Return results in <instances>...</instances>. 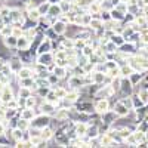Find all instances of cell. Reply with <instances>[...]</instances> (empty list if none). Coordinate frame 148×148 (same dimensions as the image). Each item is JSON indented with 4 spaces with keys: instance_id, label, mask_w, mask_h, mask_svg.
Returning a JSON list of instances; mask_svg holds the SVG:
<instances>
[{
    "instance_id": "5",
    "label": "cell",
    "mask_w": 148,
    "mask_h": 148,
    "mask_svg": "<svg viewBox=\"0 0 148 148\" xmlns=\"http://www.w3.org/2000/svg\"><path fill=\"white\" fill-rule=\"evenodd\" d=\"M16 40L18 39H15V37L14 36H6V39H5V45L8 46V47H15L16 46Z\"/></svg>"
},
{
    "instance_id": "10",
    "label": "cell",
    "mask_w": 148,
    "mask_h": 148,
    "mask_svg": "<svg viewBox=\"0 0 148 148\" xmlns=\"http://www.w3.org/2000/svg\"><path fill=\"white\" fill-rule=\"evenodd\" d=\"M49 6H51L49 3H43V5H40V6H39V9H37V10L40 12V15H42V14H46L47 9H49Z\"/></svg>"
},
{
    "instance_id": "7",
    "label": "cell",
    "mask_w": 148,
    "mask_h": 148,
    "mask_svg": "<svg viewBox=\"0 0 148 148\" xmlns=\"http://www.w3.org/2000/svg\"><path fill=\"white\" fill-rule=\"evenodd\" d=\"M53 30L56 34H62L65 31V24L64 22H56L55 25H53Z\"/></svg>"
},
{
    "instance_id": "3",
    "label": "cell",
    "mask_w": 148,
    "mask_h": 148,
    "mask_svg": "<svg viewBox=\"0 0 148 148\" xmlns=\"http://www.w3.org/2000/svg\"><path fill=\"white\" fill-rule=\"evenodd\" d=\"M61 8H59V5H51L49 6V9H47V14L51 15V16H58V15H61Z\"/></svg>"
},
{
    "instance_id": "12",
    "label": "cell",
    "mask_w": 148,
    "mask_h": 148,
    "mask_svg": "<svg viewBox=\"0 0 148 148\" xmlns=\"http://www.w3.org/2000/svg\"><path fill=\"white\" fill-rule=\"evenodd\" d=\"M42 110H43V113H52V110H53V107L51 105V104H43L42 105Z\"/></svg>"
},
{
    "instance_id": "6",
    "label": "cell",
    "mask_w": 148,
    "mask_h": 148,
    "mask_svg": "<svg viewBox=\"0 0 148 148\" xmlns=\"http://www.w3.org/2000/svg\"><path fill=\"white\" fill-rule=\"evenodd\" d=\"M28 45L30 43H28V40L25 39V37H22V39H18L16 40V46L21 49V51H25V49L28 47Z\"/></svg>"
},
{
    "instance_id": "8",
    "label": "cell",
    "mask_w": 148,
    "mask_h": 148,
    "mask_svg": "<svg viewBox=\"0 0 148 148\" xmlns=\"http://www.w3.org/2000/svg\"><path fill=\"white\" fill-rule=\"evenodd\" d=\"M18 73H19V77H21V79L31 77V70H30V68H19Z\"/></svg>"
},
{
    "instance_id": "13",
    "label": "cell",
    "mask_w": 148,
    "mask_h": 148,
    "mask_svg": "<svg viewBox=\"0 0 148 148\" xmlns=\"http://www.w3.org/2000/svg\"><path fill=\"white\" fill-rule=\"evenodd\" d=\"M42 133H43V135H42V138H46V139L52 136V132H51V130H49V129H46V130L43 129V130H42Z\"/></svg>"
},
{
    "instance_id": "1",
    "label": "cell",
    "mask_w": 148,
    "mask_h": 148,
    "mask_svg": "<svg viewBox=\"0 0 148 148\" xmlns=\"http://www.w3.org/2000/svg\"><path fill=\"white\" fill-rule=\"evenodd\" d=\"M33 125H34V127H37V129H45L46 126H49V117H45V116L37 117Z\"/></svg>"
},
{
    "instance_id": "9",
    "label": "cell",
    "mask_w": 148,
    "mask_h": 148,
    "mask_svg": "<svg viewBox=\"0 0 148 148\" xmlns=\"http://www.w3.org/2000/svg\"><path fill=\"white\" fill-rule=\"evenodd\" d=\"M53 74H55L58 79H59V77H64V76H65V70H64L62 67H56L55 71H53Z\"/></svg>"
},
{
    "instance_id": "2",
    "label": "cell",
    "mask_w": 148,
    "mask_h": 148,
    "mask_svg": "<svg viewBox=\"0 0 148 148\" xmlns=\"http://www.w3.org/2000/svg\"><path fill=\"white\" fill-rule=\"evenodd\" d=\"M52 62V55L51 52H46V53H40V58H39V64L42 65H47Z\"/></svg>"
},
{
    "instance_id": "11",
    "label": "cell",
    "mask_w": 148,
    "mask_h": 148,
    "mask_svg": "<svg viewBox=\"0 0 148 148\" xmlns=\"http://www.w3.org/2000/svg\"><path fill=\"white\" fill-rule=\"evenodd\" d=\"M14 138H15V139H16V141H19V139H21V138H22V130H21V129H19V127H18V129H15V130H14Z\"/></svg>"
},
{
    "instance_id": "14",
    "label": "cell",
    "mask_w": 148,
    "mask_h": 148,
    "mask_svg": "<svg viewBox=\"0 0 148 148\" xmlns=\"http://www.w3.org/2000/svg\"><path fill=\"white\" fill-rule=\"evenodd\" d=\"M2 132H3V125L0 123V133H2Z\"/></svg>"
},
{
    "instance_id": "4",
    "label": "cell",
    "mask_w": 148,
    "mask_h": 148,
    "mask_svg": "<svg viewBox=\"0 0 148 148\" xmlns=\"http://www.w3.org/2000/svg\"><path fill=\"white\" fill-rule=\"evenodd\" d=\"M51 40L49 39H46L40 46H39V53H46V52H51Z\"/></svg>"
}]
</instances>
